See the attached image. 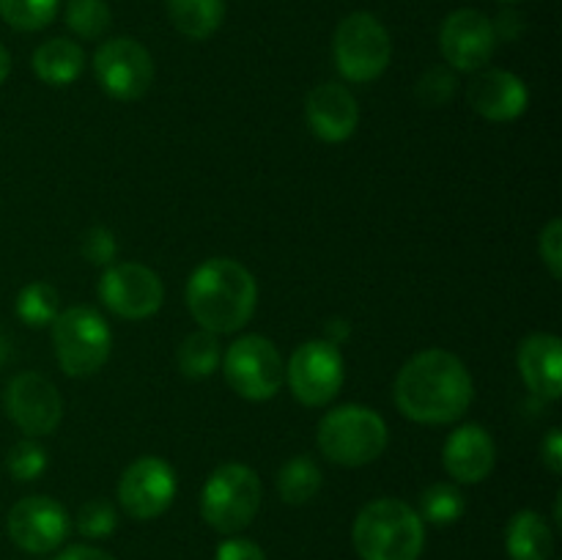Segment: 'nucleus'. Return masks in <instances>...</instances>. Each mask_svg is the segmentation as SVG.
Returning a JSON list of instances; mask_svg holds the SVG:
<instances>
[{
  "label": "nucleus",
  "mask_w": 562,
  "mask_h": 560,
  "mask_svg": "<svg viewBox=\"0 0 562 560\" xmlns=\"http://www.w3.org/2000/svg\"><path fill=\"white\" fill-rule=\"evenodd\" d=\"M179 481L176 470L159 456H143L132 461L119 481V503L132 519H157L173 505Z\"/></svg>",
  "instance_id": "obj_11"
},
{
  "label": "nucleus",
  "mask_w": 562,
  "mask_h": 560,
  "mask_svg": "<svg viewBox=\"0 0 562 560\" xmlns=\"http://www.w3.org/2000/svg\"><path fill=\"white\" fill-rule=\"evenodd\" d=\"M58 291L44 280H33L25 289L16 294V316L27 324V327H47L58 316Z\"/></svg>",
  "instance_id": "obj_25"
},
{
  "label": "nucleus",
  "mask_w": 562,
  "mask_h": 560,
  "mask_svg": "<svg viewBox=\"0 0 562 560\" xmlns=\"http://www.w3.org/2000/svg\"><path fill=\"white\" fill-rule=\"evenodd\" d=\"M66 25L80 38H99L113 25V14H110V5L104 0H69Z\"/></svg>",
  "instance_id": "obj_28"
},
{
  "label": "nucleus",
  "mask_w": 562,
  "mask_h": 560,
  "mask_svg": "<svg viewBox=\"0 0 562 560\" xmlns=\"http://www.w3.org/2000/svg\"><path fill=\"white\" fill-rule=\"evenodd\" d=\"M55 560H115V558H113V555L102 552V549L82 547V544H80V547L64 549V552H60Z\"/></svg>",
  "instance_id": "obj_37"
},
{
  "label": "nucleus",
  "mask_w": 562,
  "mask_h": 560,
  "mask_svg": "<svg viewBox=\"0 0 562 560\" xmlns=\"http://www.w3.org/2000/svg\"><path fill=\"white\" fill-rule=\"evenodd\" d=\"M60 0H0V16L16 31H42L58 14Z\"/></svg>",
  "instance_id": "obj_27"
},
{
  "label": "nucleus",
  "mask_w": 562,
  "mask_h": 560,
  "mask_svg": "<svg viewBox=\"0 0 562 560\" xmlns=\"http://www.w3.org/2000/svg\"><path fill=\"white\" fill-rule=\"evenodd\" d=\"M170 22L187 38L203 42L225 20V0H165Z\"/></svg>",
  "instance_id": "obj_22"
},
{
  "label": "nucleus",
  "mask_w": 562,
  "mask_h": 560,
  "mask_svg": "<svg viewBox=\"0 0 562 560\" xmlns=\"http://www.w3.org/2000/svg\"><path fill=\"white\" fill-rule=\"evenodd\" d=\"M349 322H329L327 324V338L324 340H329V344L333 346H340V340H346L349 338Z\"/></svg>",
  "instance_id": "obj_38"
},
{
  "label": "nucleus",
  "mask_w": 562,
  "mask_h": 560,
  "mask_svg": "<svg viewBox=\"0 0 562 560\" xmlns=\"http://www.w3.org/2000/svg\"><path fill=\"white\" fill-rule=\"evenodd\" d=\"M503 3H516V0H503Z\"/></svg>",
  "instance_id": "obj_40"
},
{
  "label": "nucleus",
  "mask_w": 562,
  "mask_h": 560,
  "mask_svg": "<svg viewBox=\"0 0 562 560\" xmlns=\"http://www.w3.org/2000/svg\"><path fill=\"white\" fill-rule=\"evenodd\" d=\"M261 494V478L256 470L247 464H223L203 483L201 514L209 527L234 536L256 519Z\"/></svg>",
  "instance_id": "obj_5"
},
{
  "label": "nucleus",
  "mask_w": 562,
  "mask_h": 560,
  "mask_svg": "<svg viewBox=\"0 0 562 560\" xmlns=\"http://www.w3.org/2000/svg\"><path fill=\"white\" fill-rule=\"evenodd\" d=\"M256 278L234 258H209L187 280V307L201 329L214 335L245 327L256 313Z\"/></svg>",
  "instance_id": "obj_2"
},
{
  "label": "nucleus",
  "mask_w": 562,
  "mask_h": 560,
  "mask_svg": "<svg viewBox=\"0 0 562 560\" xmlns=\"http://www.w3.org/2000/svg\"><path fill=\"white\" fill-rule=\"evenodd\" d=\"M541 461L549 467V472L560 475L562 472V434L560 428H549L547 439L541 443Z\"/></svg>",
  "instance_id": "obj_35"
},
{
  "label": "nucleus",
  "mask_w": 562,
  "mask_h": 560,
  "mask_svg": "<svg viewBox=\"0 0 562 560\" xmlns=\"http://www.w3.org/2000/svg\"><path fill=\"white\" fill-rule=\"evenodd\" d=\"M5 470H9V475L14 481H36L47 470V450L33 437L20 439L16 445H11L9 456H5Z\"/></svg>",
  "instance_id": "obj_29"
},
{
  "label": "nucleus",
  "mask_w": 562,
  "mask_h": 560,
  "mask_svg": "<svg viewBox=\"0 0 562 560\" xmlns=\"http://www.w3.org/2000/svg\"><path fill=\"white\" fill-rule=\"evenodd\" d=\"M285 379L305 406L329 404L344 384V355L329 340H307L291 355Z\"/></svg>",
  "instance_id": "obj_9"
},
{
  "label": "nucleus",
  "mask_w": 562,
  "mask_h": 560,
  "mask_svg": "<svg viewBox=\"0 0 562 560\" xmlns=\"http://www.w3.org/2000/svg\"><path fill=\"white\" fill-rule=\"evenodd\" d=\"M99 296L115 316L140 322L162 307L165 285L154 269L143 264H113L99 280Z\"/></svg>",
  "instance_id": "obj_12"
},
{
  "label": "nucleus",
  "mask_w": 562,
  "mask_h": 560,
  "mask_svg": "<svg viewBox=\"0 0 562 560\" xmlns=\"http://www.w3.org/2000/svg\"><path fill=\"white\" fill-rule=\"evenodd\" d=\"M505 547L510 560H549L554 552V533L541 514L519 511L508 522Z\"/></svg>",
  "instance_id": "obj_20"
},
{
  "label": "nucleus",
  "mask_w": 562,
  "mask_h": 560,
  "mask_svg": "<svg viewBox=\"0 0 562 560\" xmlns=\"http://www.w3.org/2000/svg\"><path fill=\"white\" fill-rule=\"evenodd\" d=\"M351 538L362 560H420L426 522L404 500L379 497L357 514Z\"/></svg>",
  "instance_id": "obj_3"
},
{
  "label": "nucleus",
  "mask_w": 562,
  "mask_h": 560,
  "mask_svg": "<svg viewBox=\"0 0 562 560\" xmlns=\"http://www.w3.org/2000/svg\"><path fill=\"white\" fill-rule=\"evenodd\" d=\"M467 97H470L472 110L488 121H516L519 115H525L527 104H530V91H527L525 80L505 69L481 71L470 82Z\"/></svg>",
  "instance_id": "obj_17"
},
{
  "label": "nucleus",
  "mask_w": 562,
  "mask_h": 560,
  "mask_svg": "<svg viewBox=\"0 0 562 560\" xmlns=\"http://www.w3.org/2000/svg\"><path fill=\"white\" fill-rule=\"evenodd\" d=\"M93 75L113 99L135 102L154 82L151 53L135 38H110L93 55Z\"/></svg>",
  "instance_id": "obj_10"
},
{
  "label": "nucleus",
  "mask_w": 562,
  "mask_h": 560,
  "mask_svg": "<svg viewBox=\"0 0 562 560\" xmlns=\"http://www.w3.org/2000/svg\"><path fill=\"white\" fill-rule=\"evenodd\" d=\"M5 412L27 437H47L60 426L64 399L47 377L36 371L16 373L5 388Z\"/></svg>",
  "instance_id": "obj_13"
},
{
  "label": "nucleus",
  "mask_w": 562,
  "mask_h": 560,
  "mask_svg": "<svg viewBox=\"0 0 562 560\" xmlns=\"http://www.w3.org/2000/svg\"><path fill=\"white\" fill-rule=\"evenodd\" d=\"M387 423L371 406H335L318 423V448L329 461L344 467H362L376 461L387 448Z\"/></svg>",
  "instance_id": "obj_4"
},
{
  "label": "nucleus",
  "mask_w": 562,
  "mask_h": 560,
  "mask_svg": "<svg viewBox=\"0 0 562 560\" xmlns=\"http://www.w3.org/2000/svg\"><path fill=\"white\" fill-rule=\"evenodd\" d=\"M214 560H267L263 549L250 538H225L217 547Z\"/></svg>",
  "instance_id": "obj_34"
},
{
  "label": "nucleus",
  "mask_w": 562,
  "mask_h": 560,
  "mask_svg": "<svg viewBox=\"0 0 562 560\" xmlns=\"http://www.w3.org/2000/svg\"><path fill=\"white\" fill-rule=\"evenodd\" d=\"M467 508V500L453 483H434L423 492L420 497V519L423 522H431V525L445 527V525H453L464 516Z\"/></svg>",
  "instance_id": "obj_26"
},
{
  "label": "nucleus",
  "mask_w": 562,
  "mask_h": 560,
  "mask_svg": "<svg viewBox=\"0 0 562 560\" xmlns=\"http://www.w3.org/2000/svg\"><path fill=\"white\" fill-rule=\"evenodd\" d=\"M307 126L324 143H344L360 124V108L351 91L340 82H322L307 93Z\"/></svg>",
  "instance_id": "obj_16"
},
{
  "label": "nucleus",
  "mask_w": 562,
  "mask_h": 560,
  "mask_svg": "<svg viewBox=\"0 0 562 560\" xmlns=\"http://www.w3.org/2000/svg\"><path fill=\"white\" fill-rule=\"evenodd\" d=\"M176 360H179V371L190 379H206L223 362V351H220L217 335L209 333V329H198L190 333L181 340L179 351H176Z\"/></svg>",
  "instance_id": "obj_23"
},
{
  "label": "nucleus",
  "mask_w": 562,
  "mask_h": 560,
  "mask_svg": "<svg viewBox=\"0 0 562 560\" xmlns=\"http://www.w3.org/2000/svg\"><path fill=\"white\" fill-rule=\"evenodd\" d=\"M519 371L536 395L558 401L562 395V340L552 333H536L519 346Z\"/></svg>",
  "instance_id": "obj_19"
},
{
  "label": "nucleus",
  "mask_w": 562,
  "mask_h": 560,
  "mask_svg": "<svg viewBox=\"0 0 562 560\" xmlns=\"http://www.w3.org/2000/svg\"><path fill=\"white\" fill-rule=\"evenodd\" d=\"M445 470L453 481L459 483H481L488 478L497 461V445H494L492 434L477 423H467V426L456 428L448 437L442 450Z\"/></svg>",
  "instance_id": "obj_18"
},
{
  "label": "nucleus",
  "mask_w": 562,
  "mask_h": 560,
  "mask_svg": "<svg viewBox=\"0 0 562 560\" xmlns=\"http://www.w3.org/2000/svg\"><path fill=\"white\" fill-rule=\"evenodd\" d=\"M492 25L494 36L508 38V42L519 38L521 31H525V20H521V14H516V11H503V14L497 16V22H492Z\"/></svg>",
  "instance_id": "obj_36"
},
{
  "label": "nucleus",
  "mask_w": 562,
  "mask_h": 560,
  "mask_svg": "<svg viewBox=\"0 0 562 560\" xmlns=\"http://www.w3.org/2000/svg\"><path fill=\"white\" fill-rule=\"evenodd\" d=\"M115 525H119V514L108 500H88L77 511V530L86 538H108L115 530Z\"/></svg>",
  "instance_id": "obj_30"
},
{
  "label": "nucleus",
  "mask_w": 562,
  "mask_h": 560,
  "mask_svg": "<svg viewBox=\"0 0 562 560\" xmlns=\"http://www.w3.org/2000/svg\"><path fill=\"white\" fill-rule=\"evenodd\" d=\"M543 264L549 267L554 280L562 278V223L560 220H549L547 228L541 231V242H538Z\"/></svg>",
  "instance_id": "obj_33"
},
{
  "label": "nucleus",
  "mask_w": 562,
  "mask_h": 560,
  "mask_svg": "<svg viewBox=\"0 0 562 560\" xmlns=\"http://www.w3.org/2000/svg\"><path fill=\"white\" fill-rule=\"evenodd\" d=\"M456 93V75L445 66H434L426 75L417 80V99L426 108H442L450 97Z\"/></svg>",
  "instance_id": "obj_31"
},
{
  "label": "nucleus",
  "mask_w": 562,
  "mask_h": 560,
  "mask_svg": "<svg viewBox=\"0 0 562 560\" xmlns=\"http://www.w3.org/2000/svg\"><path fill=\"white\" fill-rule=\"evenodd\" d=\"M439 47L450 69L481 71L497 49L494 25L475 9H459L448 14L439 31Z\"/></svg>",
  "instance_id": "obj_15"
},
{
  "label": "nucleus",
  "mask_w": 562,
  "mask_h": 560,
  "mask_svg": "<svg viewBox=\"0 0 562 560\" xmlns=\"http://www.w3.org/2000/svg\"><path fill=\"white\" fill-rule=\"evenodd\" d=\"M86 53L71 38H49L33 53V71L47 86H71L82 75Z\"/></svg>",
  "instance_id": "obj_21"
},
{
  "label": "nucleus",
  "mask_w": 562,
  "mask_h": 560,
  "mask_svg": "<svg viewBox=\"0 0 562 560\" xmlns=\"http://www.w3.org/2000/svg\"><path fill=\"white\" fill-rule=\"evenodd\" d=\"M322 489V470L311 456H294L278 472V492L283 503L305 505Z\"/></svg>",
  "instance_id": "obj_24"
},
{
  "label": "nucleus",
  "mask_w": 562,
  "mask_h": 560,
  "mask_svg": "<svg viewBox=\"0 0 562 560\" xmlns=\"http://www.w3.org/2000/svg\"><path fill=\"white\" fill-rule=\"evenodd\" d=\"M472 377L464 362L445 349H426L412 357L395 379V404L415 423L442 426L464 417L472 404Z\"/></svg>",
  "instance_id": "obj_1"
},
{
  "label": "nucleus",
  "mask_w": 562,
  "mask_h": 560,
  "mask_svg": "<svg viewBox=\"0 0 562 560\" xmlns=\"http://www.w3.org/2000/svg\"><path fill=\"white\" fill-rule=\"evenodd\" d=\"M335 66L349 82H371L384 75L393 58V42L382 22L368 11H355L335 27Z\"/></svg>",
  "instance_id": "obj_7"
},
{
  "label": "nucleus",
  "mask_w": 562,
  "mask_h": 560,
  "mask_svg": "<svg viewBox=\"0 0 562 560\" xmlns=\"http://www.w3.org/2000/svg\"><path fill=\"white\" fill-rule=\"evenodd\" d=\"M9 71H11V55H9V49H5L3 44H0V86H3V82H5Z\"/></svg>",
  "instance_id": "obj_39"
},
{
  "label": "nucleus",
  "mask_w": 562,
  "mask_h": 560,
  "mask_svg": "<svg viewBox=\"0 0 562 560\" xmlns=\"http://www.w3.org/2000/svg\"><path fill=\"white\" fill-rule=\"evenodd\" d=\"M9 536L31 555L55 552L69 536V514L58 500L44 494L22 497L9 511Z\"/></svg>",
  "instance_id": "obj_14"
},
{
  "label": "nucleus",
  "mask_w": 562,
  "mask_h": 560,
  "mask_svg": "<svg viewBox=\"0 0 562 560\" xmlns=\"http://www.w3.org/2000/svg\"><path fill=\"white\" fill-rule=\"evenodd\" d=\"M115 253H119V242H115V234L104 225H93V228L86 231L82 236V256L88 258L97 267H110L115 261Z\"/></svg>",
  "instance_id": "obj_32"
},
{
  "label": "nucleus",
  "mask_w": 562,
  "mask_h": 560,
  "mask_svg": "<svg viewBox=\"0 0 562 560\" xmlns=\"http://www.w3.org/2000/svg\"><path fill=\"white\" fill-rule=\"evenodd\" d=\"M223 371L236 395L247 401H269L285 377L278 346L263 335H245L223 355Z\"/></svg>",
  "instance_id": "obj_8"
},
{
  "label": "nucleus",
  "mask_w": 562,
  "mask_h": 560,
  "mask_svg": "<svg viewBox=\"0 0 562 560\" xmlns=\"http://www.w3.org/2000/svg\"><path fill=\"white\" fill-rule=\"evenodd\" d=\"M49 327H53L55 357L69 377H91L110 360L113 333L91 307H66Z\"/></svg>",
  "instance_id": "obj_6"
}]
</instances>
